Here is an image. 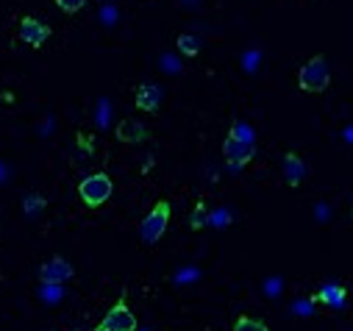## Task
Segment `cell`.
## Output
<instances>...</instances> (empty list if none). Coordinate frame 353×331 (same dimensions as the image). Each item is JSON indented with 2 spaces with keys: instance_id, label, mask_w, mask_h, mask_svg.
<instances>
[{
  "instance_id": "obj_11",
  "label": "cell",
  "mask_w": 353,
  "mask_h": 331,
  "mask_svg": "<svg viewBox=\"0 0 353 331\" xmlns=\"http://www.w3.org/2000/svg\"><path fill=\"white\" fill-rule=\"evenodd\" d=\"M345 298H347V292H345V287H339V284H325V287L314 295L317 303H325V306H331V309H339V306L345 303Z\"/></svg>"
},
{
  "instance_id": "obj_8",
  "label": "cell",
  "mask_w": 353,
  "mask_h": 331,
  "mask_svg": "<svg viewBox=\"0 0 353 331\" xmlns=\"http://www.w3.org/2000/svg\"><path fill=\"white\" fill-rule=\"evenodd\" d=\"M281 173H284V181L290 184V187H301L303 181H306V161L298 156V153H284V161H281Z\"/></svg>"
},
{
  "instance_id": "obj_4",
  "label": "cell",
  "mask_w": 353,
  "mask_h": 331,
  "mask_svg": "<svg viewBox=\"0 0 353 331\" xmlns=\"http://www.w3.org/2000/svg\"><path fill=\"white\" fill-rule=\"evenodd\" d=\"M95 331H137V314L128 309L125 298H120V301L103 314V320L95 325Z\"/></svg>"
},
{
  "instance_id": "obj_10",
  "label": "cell",
  "mask_w": 353,
  "mask_h": 331,
  "mask_svg": "<svg viewBox=\"0 0 353 331\" xmlns=\"http://www.w3.org/2000/svg\"><path fill=\"white\" fill-rule=\"evenodd\" d=\"M137 109L148 112V114H156L159 112V103H161V87L159 84H142L137 90Z\"/></svg>"
},
{
  "instance_id": "obj_14",
  "label": "cell",
  "mask_w": 353,
  "mask_h": 331,
  "mask_svg": "<svg viewBox=\"0 0 353 331\" xmlns=\"http://www.w3.org/2000/svg\"><path fill=\"white\" fill-rule=\"evenodd\" d=\"M48 206V201L42 198V195H26V201H23V212H26V217H37L42 209Z\"/></svg>"
},
{
  "instance_id": "obj_12",
  "label": "cell",
  "mask_w": 353,
  "mask_h": 331,
  "mask_svg": "<svg viewBox=\"0 0 353 331\" xmlns=\"http://www.w3.org/2000/svg\"><path fill=\"white\" fill-rule=\"evenodd\" d=\"M175 45H179V50L190 59H195L201 53V39L195 34H179V39H175Z\"/></svg>"
},
{
  "instance_id": "obj_15",
  "label": "cell",
  "mask_w": 353,
  "mask_h": 331,
  "mask_svg": "<svg viewBox=\"0 0 353 331\" xmlns=\"http://www.w3.org/2000/svg\"><path fill=\"white\" fill-rule=\"evenodd\" d=\"M209 217H212V214L206 212V203H203V201H198V206H195V209H192V214H190V228H192V231H201V228L209 223Z\"/></svg>"
},
{
  "instance_id": "obj_6",
  "label": "cell",
  "mask_w": 353,
  "mask_h": 331,
  "mask_svg": "<svg viewBox=\"0 0 353 331\" xmlns=\"http://www.w3.org/2000/svg\"><path fill=\"white\" fill-rule=\"evenodd\" d=\"M72 265L64 257H50L42 268H39V281L42 284H64L72 279Z\"/></svg>"
},
{
  "instance_id": "obj_2",
  "label": "cell",
  "mask_w": 353,
  "mask_h": 331,
  "mask_svg": "<svg viewBox=\"0 0 353 331\" xmlns=\"http://www.w3.org/2000/svg\"><path fill=\"white\" fill-rule=\"evenodd\" d=\"M112 192H114V184L106 173H92L78 184V198H81L83 206H90V209L103 206L112 198Z\"/></svg>"
},
{
  "instance_id": "obj_9",
  "label": "cell",
  "mask_w": 353,
  "mask_h": 331,
  "mask_svg": "<svg viewBox=\"0 0 353 331\" xmlns=\"http://www.w3.org/2000/svg\"><path fill=\"white\" fill-rule=\"evenodd\" d=\"M114 137L125 145H137V142H145L148 139V128L139 123V120H120L117 128H114Z\"/></svg>"
},
{
  "instance_id": "obj_3",
  "label": "cell",
  "mask_w": 353,
  "mask_h": 331,
  "mask_svg": "<svg viewBox=\"0 0 353 331\" xmlns=\"http://www.w3.org/2000/svg\"><path fill=\"white\" fill-rule=\"evenodd\" d=\"M170 214H172V209H170L167 201H159V203L145 214V220L139 223V239H142V245H156V242L164 237V231H167V225H170Z\"/></svg>"
},
{
  "instance_id": "obj_13",
  "label": "cell",
  "mask_w": 353,
  "mask_h": 331,
  "mask_svg": "<svg viewBox=\"0 0 353 331\" xmlns=\"http://www.w3.org/2000/svg\"><path fill=\"white\" fill-rule=\"evenodd\" d=\"M234 331H270V328H268V323H264V320H256V317L242 314V317H236Z\"/></svg>"
},
{
  "instance_id": "obj_7",
  "label": "cell",
  "mask_w": 353,
  "mask_h": 331,
  "mask_svg": "<svg viewBox=\"0 0 353 331\" xmlns=\"http://www.w3.org/2000/svg\"><path fill=\"white\" fill-rule=\"evenodd\" d=\"M223 156H225V161L231 164V168H245V164L253 159V145H248V142H242V139H236V137H225V142H223Z\"/></svg>"
},
{
  "instance_id": "obj_16",
  "label": "cell",
  "mask_w": 353,
  "mask_h": 331,
  "mask_svg": "<svg viewBox=\"0 0 353 331\" xmlns=\"http://www.w3.org/2000/svg\"><path fill=\"white\" fill-rule=\"evenodd\" d=\"M231 137H236V139H242V142L253 145V128H250V126H245V123H234V126H231Z\"/></svg>"
},
{
  "instance_id": "obj_17",
  "label": "cell",
  "mask_w": 353,
  "mask_h": 331,
  "mask_svg": "<svg viewBox=\"0 0 353 331\" xmlns=\"http://www.w3.org/2000/svg\"><path fill=\"white\" fill-rule=\"evenodd\" d=\"M56 6L64 12V14H75L86 6V0H56Z\"/></svg>"
},
{
  "instance_id": "obj_5",
  "label": "cell",
  "mask_w": 353,
  "mask_h": 331,
  "mask_svg": "<svg viewBox=\"0 0 353 331\" xmlns=\"http://www.w3.org/2000/svg\"><path fill=\"white\" fill-rule=\"evenodd\" d=\"M17 37L28 48H42L48 42V37H50V28L42 20H37V17H23L20 20V28H17Z\"/></svg>"
},
{
  "instance_id": "obj_1",
  "label": "cell",
  "mask_w": 353,
  "mask_h": 331,
  "mask_svg": "<svg viewBox=\"0 0 353 331\" xmlns=\"http://www.w3.org/2000/svg\"><path fill=\"white\" fill-rule=\"evenodd\" d=\"M328 84H331V67H328L325 56H312L298 70V87H301V92L320 95V92L328 90Z\"/></svg>"
}]
</instances>
